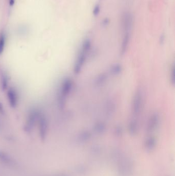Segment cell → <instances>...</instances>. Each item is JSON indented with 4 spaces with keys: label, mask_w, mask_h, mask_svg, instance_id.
I'll return each instance as SVG.
<instances>
[{
    "label": "cell",
    "mask_w": 175,
    "mask_h": 176,
    "mask_svg": "<svg viewBox=\"0 0 175 176\" xmlns=\"http://www.w3.org/2000/svg\"><path fill=\"white\" fill-rule=\"evenodd\" d=\"M39 135L41 141L44 142L48 137L49 130V120L48 116L42 112L38 122Z\"/></svg>",
    "instance_id": "6"
},
{
    "label": "cell",
    "mask_w": 175,
    "mask_h": 176,
    "mask_svg": "<svg viewBox=\"0 0 175 176\" xmlns=\"http://www.w3.org/2000/svg\"><path fill=\"white\" fill-rule=\"evenodd\" d=\"M0 162L11 168H17L18 167L16 160L9 153L2 150H0Z\"/></svg>",
    "instance_id": "9"
},
{
    "label": "cell",
    "mask_w": 175,
    "mask_h": 176,
    "mask_svg": "<svg viewBox=\"0 0 175 176\" xmlns=\"http://www.w3.org/2000/svg\"><path fill=\"white\" fill-rule=\"evenodd\" d=\"M165 40V35L164 33H162L161 36H160L159 43L161 45H163Z\"/></svg>",
    "instance_id": "27"
},
{
    "label": "cell",
    "mask_w": 175,
    "mask_h": 176,
    "mask_svg": "<svg viewBox=\"0 0 175 176\" xmlns=\"http://www.w3.org/2000/svg\"><path fill=\"white\" fill-rule=\"evenodd\" d=\"M130 38H131V36L129 33H125L121 42L120 49V55L121 56H124L126 54L129 46Z\"/></svg>",
    "instance_id": "14"
},
{
    "label": "cell",
    "mask_w": 175,
    "mask_h": 176,
    "mask_svg": "<svg viewBox=\"0 0 175 176\" xmlns=\"http://www.w3.org/2000/svg\"><path fill=\"white\" fill-rule=\"evenodd\" d=\"M42 113V111L38 108L33 107L29 110L23 126V131L25 133L30 134L32 132L37 126L39 117Z\"/></svg>",
    "instance_id": "3"
},
{
    "label": "cell",
    "mask_w": 175,
    "mask_h": 176,
    "mask_svg": "<svg viewBox=\"0 0 175 176\" xmlns=\"http://www.w3.org/2000/svg\"><path fill=\"white\" fill-rule=\"evenodd\" d=\"M101 148L98 145H95L92 148V152L95 154H98L100 153Z\"/></svg>",
    "instance_id": "24"
},
{
    "label": "cell",
    "mask_w": 175,
    "mask_h": 176,
    "mask_svg": "<svg viewBox=\"0 0 175 176\" xmlns=\"http://www.w3.org/2000/svg\"><path fill=\"white\" fill-rule=\"evenodd\" d=\"M14 4V0H9V5L10 6H13Z\"/></svg>",
    "instance_id": "28"
},
{
    "label": "cell",
    "mask_w": 175,
    "mask_h": 176,
    "mask_svg": "<svg viewBox=\"0 0 175 176\" xmlns=\"http://www.w3.org/2000/svg\"><path fill=\"white\" fill-rule=\"evenodd\" d=\"M132 17L129 13H126L124 16L123 29L125 33H129L132 27Z\"/></svg>",
    "instance_id": "16"
},
{
    "label": "cell",
    "mask_w": 175,
    "mask_h": 176,
    "mask_svg": "<svg viewBox=\"0 0 175 176\" xmlns=\"http://www.w3.org/2000/svg\"><path fill=\"white\" fill-rule=\"evenodd\" d=\"M92 136V133L90 131L84 130L79 132L77 136V140L79 143H83L90 140Z\"/></svg>",
    "instance_id": "15"
},
{
    "label": "cell",
    "mask_w": 175,
    "mask_h": 176,
    "mask_svg": "<svg viewBox=\"0 0 175 176\" xmlns=\"http://www.w3.org/2000/svg\"><path fill=\"white\" fill-rule=\"evenodd\" d=\"M118 162V173L120 176H131L133 172V166L132 161L128 157L121 155L117 159Z\"/></svg>",
    "instance_id": "4"
},
{
    "label": "cell",
    "mask_w": 175,
    "mask_h": 176,
    "mask_svg": "<svg viewBox=\"0 0 175 176\" xmlns=\"http://www.w3.org/2000/svg\"><path fill=\"white\" fill-rule=\"evenodd\" d=\"M169 80L171 83V85L172 86H175V65L174 64L172 65L171 67V71H170V74H169Z\"/></svg>",
    "instance_id": "22"
},
{
    "label": "cell",
    "mask_w": 175,
    "mask_h": 176,
    "mask_svg": "<svg viewBox=\"0 0 175 176\" xmlns=\"http://www.w3.org/2000/svg\"><path fill=\"white\" fill-rule=\"evenodd\" d=\"M82 169V172H83V170H84V168H83V169ZM79 172H81V169H80V168H79Z\"/></svg>",
    "instance_id": "29"
},
{
    "label": "cell",
    "mask_w": 175,
    "mask_h": 176,
    "mask_svg": "<svg viewBox=\"0 0 175 176\" xmlns=\"http://www.w3.org/2000/svg\"><path fill=\"white\" fill-rule=\"evenodd\" d=\"M9 78L6 71L1 69L0 70V88L2 91L7 90L8 88Z\"/></svg>",
    "instance_id": "12"
},
{
    "label": "cell",
    "mask_w": 175,
    "mask_h": 176,
    "mask_svg": "<svg viewBox=\"0 0 175 176\" xmlns=\"http://www.w3.org/2000/svg\"><path fill=\"white\" fill-rule=\"evenodd\" d=\"M157 145V139L153 136L147 137L144 142V147L146 149L149 151L153 150Z\"/></svg>",
    "instance_id": "19"
},
{
    "label": "cell",
    "mask_w": 175,
    "mask_h": 176,
    "mask_svg": "<svg viewBox=\"0 0 175 176\" xmlns=\"http://www.w3.org/2000/svg\"><path fill=\"white\" fill-rule=\"evenodd\" d=\"M144 104V95L142 90L139 89L136 91L132 99V112L133 117L139 116Z\"/></svg>",
    "instance_id": "5"
},
{
    "label": "cell",
    "mask_w": 175,
    "mask_h": 176,
    "mask_svg": "<svg viewBox=\"0 0 175 176\" xmlns=\"http://www.w3.org/2000/svg\"><path fill=\"white\" fill-rule=\"evenodd\" d=\"M7 101L10 107L16 109L19 103V95L18 92L14 87H9L6 92Z\"/></svg>",
    "instance_id": "8"
},
{
    "label": "cell",
    "mask_w": 175,
    "mask_h": 176,
    "mask_svg": "<svg viewBox=\"0 0 175 176\" xmlns=\"http://www.w3.org/2000/svg\"><path fill=\"white\" fill-rule=\"evenodd\" d=\"M107 129V125L103 121H98L93 125V130L95 133L101 135L105 133Z\"/></svg>",
    "instance_id": "17"
},
{
    "label": "cell",
    "mask_w": 175,
    "mask_h": 176,
    "mask_svg": "<svg viewBox=\"0 0 175 176\" xmlns=\"http://www.w3.org/2000/svg\"><path fill=\"white\" fill-rule=\"evenodd\" d=\"M6 114V111L3 103L0 101V115H5Z\"/></svg>",
    "instance_id": "26"
},
{
    "label": "cell",
    "mask_w": 175,
    "mask_h": 176,
    "mask_svg": "<svg viewBox=\"0 0 175 176\" xmlns=\"http://www.w3.org/2000/svg\"><path fill=\"white\" fill-rule=\"evenodd\" d=\"M100 5L99 4H97L94 7L93 11H92L93 16H95V17L98 16L100 13Z\"/></svg>",
    "instance_id": "23"
},
{
    "label": "cell",
    "mask_w": 175,
    "mask_h": 176,
    "mask_svg": "<svg viewBox=\"0 0 175 176\" xmlns=\"http://www.w3.org/2000/svg\"><path fill=\"white\" fill-rule=\"evenodd\" d=\"M6 36L4 32L0 33V56L4 52L6 45Z\"/></svg>",
    "instance_id": "20"
},
{
    "label": "cell",
    "mask_w": 175,
    "mask_h": 176,
    "mask_svg": "<svg viewBox=\"0 0 175 176\" xmlns=\"http://www.w3.org/2000/svg\"><path fill=\"white\" fill-rule=\"evenodd\" d=\"M113 133L116 137H121L123 133V127L121 125H117L113 129Z\"/></svg>",
    "instance_id": "21"
},
{
    "label": "cell",
    "mask_w": 175,
    "mask_h": 176,
    "mask_svg": "<svg viewBox=\"0 0 175 176\" xmlns=\"http://www.w3.org/2000/svg\"><path fill=\"white\" fill-rule=\"evenodd\" d=\"M74 83L71 78H65L61 83L57 96L58 107L61 110L66 107L68 99L72 93Z\"/></svg>",
    "instance_id": "1"
},
{
    "label": "cell",
    "mask_w": 175,
    "mask_h": 176,
    "mask_svg": "<svg viewBox=\"0 0 175 176\" xmlns=\"http://www.w3.org/2000/svg\"><path fill=\"white\" fill-rule=\"evenodd\" d=\"M123 67L120 63H116L111 66L109 68V73L113 76H119L122 73Z\"/></svg>",
    "instance_id": "18"
},
{
    "label": "cell",
    "mask_w": 175,
    "mask_h": 176,
    "mask_svg": "<svg viewBox=\"0 0 175 176\" xmlns=\"http://www.w3.org/2000/svg\"><path fill=\"white\" fill-rule=\"evenodd\" d=\"M108 79V75L105 72L100 73L96 77L93 81V86L97 88H100L107 83Z\"/></svg>",
    "instance_id": "11"
},
{
    "label": "cell",
    "mask_w": 175,
    "mask_h": 176,
    "mask_svg": "<svg viewBox=\"0 0 175 176\" xmlns=\"http://www.w3.org/2000/svg\"><path fill=\"white\" fill-rule=\"evenodd\" d=\"M139 128V125L137 119L134 117L133 119H131L128 123V131L129 134L133 136L138 133Z\"/></svg>",
    "instance_id": "13"
},
{
    "label": "cell",
    "mask_w": 175,
    "mask_h": 176,
    "mask_svg": "<svg viewBox=\"0 0 175 176\" xmlns=\"http://www.w3.org/2000/svg\"><path fill=\"white\" fill-rule=\"evenodd\" d=\"M92 45L91 40L88 39H85L82 43L80 50L78 54L77 57L73 65V72L75 75H79L83 70L91 51Z\"/></svg>",
    "instance_id": "2"
},
{
    "label": "cell",
    "mask_w": 175,
    "mask_h": 176,
    "mask_svg": "<svg viewBox=\"0 0 175 176\" xmlns=\"http://www.w3.org/2000/svg\"><path fill=\"white\" fill-rule=\"evenodd\" d=\"M161 120V117L158 112L155 111L150 115L148 119L147 125V131L152 133L156 131Z\"/></svg>",
    "instance_id": "7"
},
{
    "label": "cell",
    "mask_w": 175,
    "mask_h": 176,
    "mask_svg": "<svg viewBox=\"0 0 175 176\" xmlns=\"http://www.w3.org/2000/svg\"><path fill=\"white\" fill-rule=\"evenodd\" d=\"M116 111V104L112 100H108L104 106V114L107 118H111Z\"/></svg>",
    "instance_id": "10"
},
{
    "label": "cell",
    "mask_w": 175,
    "mask_h": 176,
    "mask_svg": "<svg viewBox=\"0 0 175 176\" xmlns=\"http://www.w3.org/2000/svg\"><path fill=\"white\" fill-rule=\"evenodd\" d=\"M110 23V19L108 18H105L104 19H103L102 22H101V25L103 27H106L109 25Z\"/></svg>",
    "instance_id": "25"
}]
</instances>
